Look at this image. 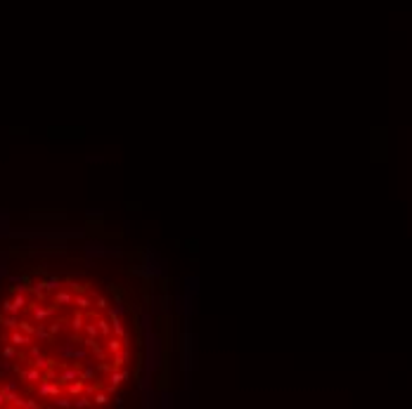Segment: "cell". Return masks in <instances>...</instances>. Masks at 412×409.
Masks as SVG:
<instances>
[{"mask_svg": "<svg viewBox=\"0 0 412 409\" xmlns=\"http://www.w3.org/2000/svg\"><path fill=\"white\" fill-rule=\"evenodd\" d=\"M0 407H24V409H31V407H40V402L29 397L24 393L17 390L14 383H0Z\"/></svg>", "mask_w": 412, "mask_h": 409, "instance_id": "6da1fadb", "label": "cell"}, {"mask_svg": "<svg viewBox=\"0 0 412 409\" xmlns=\"http://www.w3.org/2000/svg\"><path fill=\"white\" fill-rule=\"evenodd\" d=\"M128 362H131V352H128V346H123V348L119 350V352H114V355H111V364H114V367H126Z\"/></svg>", "mask_w": 412, "mask_h": 409, "instance_id": "7a4b0ae2", "label": "cell"}, {"mask_svg": "<svg viewBox=\"0 0 412 409\" xmlns=\"http://www.w3.org/2000/svg\"><path fill=\"white\" fill-rule=\"evenodd\" d=\"M109 298H107V296H95V308L97 310H102V313H107V310H109Z\"/></svg>", "mask_w": 412, "mask_h": 409, "instance_id": "3957f363", "label": "cell"}]
</instances>
